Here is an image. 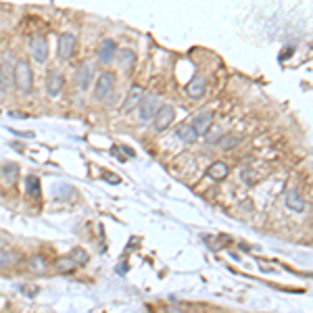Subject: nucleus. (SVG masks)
Wrapping results in <instances>:
<instances>
[{
  "mask_svg": "<svg viewBox=\"0 0 313 313\" xmlns=\"http://www.w3.org/2000/svg\"><path fill=\"white\" fill-rule=\"evenodd\" d=\"M240 142V136H230V138H221V146L224 148H232Z\"/></svg>",
  "mask_w": 313,
  "mask_h": 313,
  "instance_id": "nucleus-25",
  "label": "nucleus"
},
{
  "mask_svg": "<svg viewBox=\"0 0 313 313\" xmlns=\"http://www.w3.org/2000/svg\"><path fill=\"white\" fill-rule=\"evenodd\" d=\"M63 86H65V77L59 69H50L48 75H46V94L50 98H57L63 92Z\"/></svg>",
  "mask_w": 313,
  "mask_h": 313,
  "instance_id": "nucleus-6",
  "label": "nucleus"
},
{
  "mask_svg": "<svg viewBox=\"0 0 313 313\" xmlns=\"http://www.w3.org/2000/svg\"><path fill=\"white\" fill-rule=\"evenodd\" d=\"M92 77H94V67L90 65V63L82 65V67L77 69V88L82 90V92H86L88 86L92 84Z\"/></svg>",
  "mask_w": 313,
  "mask_h": 313,
  "instance_id": "nucleus-12",
  "label": "nucleus"
},
{
  "mask_svg": "<svg viewBox=\"0 0 313 313\" xmlns=\"http://www.w3.org/2000/svg\"><path fill=\"white\" fill-rule=\"evenodd\" d=\"M13 263V253H8V250H0V269H4Z\"/></svg>",
  "mask_w": 313,
  "mask_h": 313,
  "instance_id": "nucleus-24",
  "label": "nucleus"
},
{
  "mask_svg": "<svg viewBox=\"0 0 313 313\" xmlns=\"http://www.w3.org/2000/svg\"><path fill=\"white\" fill-rule=\"evenodd\" d=\"M53 194L55 196H61V198H69L73 194V188L67 186V184H59L57 188H53Z\"/></svg>",
  "mask_w": 313,
  "mask_h": 313,
  "instance_id": "nucleus-23",
  "label": "nucleus"
},
{
  "mask_svg": "<svg viewBox=\"0 0 313 313\" xmlns=\"http://www.w3.org/2000/svg\"><path fill=\"white\" fill-rule=\"evenodd\" d=\"M113 88H115V73H111V71L100 73L98 79H96V86H94V96L98 100H103V98L111 96Z\"/></svg>",
  "mask_w": 313,
  "mask_h": 313,
  "instance_id": "nucleus-4",
  "label": "nucleus"
},
{
  "mask_svg": "<svg viewBox=\"0 0 313 313\" xmlns=\"http://www.w3.org/2000/svg\"><path fill=\"white\" fill-rule=\"evenodd\" d=\"M117 274H125V265H119L117 267Z\"/></svg>",
  "mask_w": 313,
  "mask_h": 313,
  "instance_id": "nucleus-29",
  "label": "nucleus"
},
{
  "mask_svg": "<svg viewBox=\"0 0 313 313\" xmlns=\"http://www.w3.org/2000/svg\"><path fill=\"white\" fill-rule=\"evenodd\" d=\"M119 61H121V67L129 71V69H132V65H134V61H136V55L132 53V50H127V48H125V50H121Z\"/></svg>",
  "mask_w": 313,
  "mask_h": 313,
  "instance_id": "nucleus-22",
  "label": "nucleus"
},
{
  "mask_svg": "<svg viewBox=\"0 0 313 313\" xmlns=\"http://www.w3.org/2000/svg\"><path fill=\"white\" fill-rule=\"evenodd\" d=\"M75 263H73V261H71V257H59L57 261H55V269L59 271V274H73V271H75Z\"/></svg>",
  "mask_w": 313,
  "mask_h": 313,
  "instance_id": "nucleus-17",
  "label": "nucleus"
},
{
  "mask_svg": "<svg viewBox=\"0 0 313 313\" xmlns=\"http://www.w3.org/2000/svg\"><path fill=\"white\" fill-rule=\"evenodd\" d=\"M190 125H192V129H194L196 136H205L207 129L213 125V113H211L209 109L198 111V113H196L192 119H190Z\"/></svg>",
  "mask_w": 313,
  "mask_h": 313,
  "instance_id": "nucleus-7",
  "label": "nucleus"
},
{
  "mask_svg": "<svg viewBox=\"0 0 313 313\" xmlns=\"http://www.w3.org/2000/svg\"><path fill=\"white\" fill-rule=\"evenodd\" d=\"M144 98V88L142 86H132L129 88V92L125 96V103H124V111L127 113V111H132L134 107L140 105V100Z\"/></svg>",
  "mask_w": 313,
  "mask_h": 313,
  "instance_id": "nucleus-13",
  "label": "nucleus"
},
{
  "mask_svg": "<svg viewBox=\"0 0 313 313\" xmlns=\"http://www.w3.org/2000/svg\"><path fill=\"white\" fill-rule=\"evenodd\" d=\"M19 290L23 292V295H27V297H34L36 292H38V288L36 286H32V284H25V286H19Z\"/></svg>",
  "mask_w": 313,
  "mask_h": 313,
  "instance_id": "nucleus-26",
  "label": "nucleus"
},
{
  "mask_svg": "<svg viewBox=\"0 0 313 313\" xmlns=\"http://www.w3.org/2000/svg\"><path fill=\"white\" fill-rule=\"evenodd\" d=\"M29 50H32V59L38 65H44L48 61V40L42 34H36L29 42Z\"/></svg>",
  "mask_w": 313,
  "mask_h": 313,
  "instance_id": "nucleus-2",
  "label": "nucleus"
},
{
  "mask_svg": "<svg viewBox=\"0 0 313 313\" xmlns=\"http://www.w3.org/2000/svg\"><path fill=\"white\" fill-rule=\"evenodd\" d=\"M69 257H71V261H73L75 265H86V263H88V253H86L82 247H75Z\"/></svg>",
  "mask_w": 313,
  "mask_h": 313,
  "instance_id": "nucleus-21",
  "label": "nucleus"
},
{
  "mask_svg": "<svg viewBox=\"0 0 313 313\" xmlns=\"http://www.w3.org/2000/svg\"><path fill=\"white\" fill-rule=\"evenodd\" d=\"M27 269L32 271V274H46L48 263H46V259L42 255H34V257H29V261H27Z\"/></svg>",
  "mask_w": 313,
  "mask_h": 313,
  "instance_id": "nucleus-16",
  "label": "nucleus"
},
{
  "mask_svg": "<svg viewBox=\"0 0 313 313\" xmlns=\"http://www.w3.org/2000/svg\"><path fill=\"white\" fill-rule=\"evenodd\" d=\"M284 205L290 209V211H297V213H303V211L307 209V203H305V198L301 196V192L297 188H290L286 196H284Z\"/></svg>",
  "mask_w": 313,
  "mask_h": 313,
  "instance_id": "nucleus-10",
  "label": "nucleus"
},
{
  "mask_svg": "<svg viewBox=\"0 0 313 313\" xmlns=\"http://www.w3.org/2000/svg\"><path fill=\"white\" fill-rule=\"evenodd\" d=\"M25 190L29 196H40V180L36 176H27L25 180Z\"/></svg>",
  "mask_w": 313,
  "mask_h": 313,
  "instance_id": "nucleus-20",
  "label": "nucleus"
},
{
  "mask_svg": "<svg viewBox=\"0 0 313 313\" xmlns=\"http://www.w3.org/2000/svg\"><path fill=\"white\" fill-rule=\"evenodd\" d=\"M103 178H105L107 182H111V184H119V182H121V178H117V176H113V174H103Z\"/></svg>",
  "mask_w": 313,
  "mask_h": 313,
  "instance_id": "nucleus-27",
  "label": "nucleus"
},
{
  "mask_svg": "<svg viewBox=\"0 0 313 313\" xmlns=\"http://www.w3.org/2000/svg\"><path fill=\"white\" fill-rule=\"evenodd\" d=\"M157 109H159L157 96H155V94L144 96L142 100H140V105H138V117H140V121H142V124H148V121L155 117Z\"/></svg>",
  "mask_w": 313,
  "mask_h": 313,
  "instance_id": "nucleus-5",
  "label": "nucleus"
},
{
  "mask_svg": "<svg viewBox=\"0 0 313 313\" xmlns=\"http://www.w3.org/2000/svg\"><path fill=\"white\" fill-rule=\"evenodd\" d=\"M205 142L207 144H219L221 142V138H224V132H221V127L219 125H211L207 132H205Z\"/></svg>",
  "mask_w": 313,
  "mask_h": 313,
  "instance_id": "nucleus-18",
  "label": "nucleus"
},
{
  "mask_svg": "<svg viewBox=\"0 0 313 313\" xmlns=\"http://www.w3.org/2000/svg\"><path fill=\"white\" fill-rule=\"evenodd\" d=\"M176 136L182 140V142H188V144H192L194 140L198 138V136L194 134L192 125H190L188 121H186V124H180V125H178V129H176Z\"/></svg>",
  "mask_w": 313,
  "mask_h": 313,
  "instance_id": "nucleus-15",
  "label": "nucleus"
},
{
  "mask_svg": "<svg viewBox=\"0 0 313 313\" xmlns=\"http://www.w3.org/2000/svg\"><path fill=\"white\" fill-rule=\"evenodd\" d=\"M75 53V34L65 32L59 36V59L61 61H69Z\"/></svg>",
  "mask_w": 313,
  "mask_h": 313,
  "instance_id": "nucleus-8",
  "label": "nucleus"
},
{
  "mask_svg": "<svg viewBox=\"0 0 313 313\" xmlns=\"http://www.w3.org/2000/svg\"><path fill=\"white\" fill-rule=\"evenodd\" d=\"M205 92H207V79L203 75H194L188 82V86H186V94H188V98H192V100L203 98Z\"/></svg>",
  "mask_w": 313,
  "mask_h": 313,
  "instance_id": "nucleus-9",
  "label": "nucleus"
},
{
  "mask_svg": "<svg viewBox=\"0 0 313 313\" xmlns=\"http://www.w3.org/2000/svg\"><path fill=\"white\" fill-rule=\"evenodd\" d=\"M228 174H230V167H228V163H224V161H215V163H211L209 169H207V176L211 180H215V182L226 180Z\"/></svg>",
  "mask_w": 313,
  "mask_h": 313,
  "instance_id": "nucleus-14",
  "label": "nucleus"
},
{
  "mask_svg": "<svg viewBox=\"0 0 313 313\" xmlns=\"http://www.w3.org/2000/svg\"><path fill=\"white\" fill-rule=\"evenodd\" d=\"M115 53H117V44L113 40H105L103 44L98 48V63L100 65H109L111 61L115 59Z\"/></svg>",
  "mask_w": 313,
  "mask_h": 313,
  "instance_id": "nucleus-11",
  "label": "nucleus"
},
{
  "mask_svg": "<svg viewBox=\"0 0 313 313\" xmlns=\"http://www.w3.org/2000/svg\"><path fill=\"white\" fill-rule=\"evenodd\" d=\"M17 176H19V165L17 163H6L2 167V180L6 182V184H15Z\"/></svg>",
  "mask_w": 313,
  "mask_h": 313,
  "instance_id": "nucleus-19",
  "label": "nucleus"
},
{
  "mask_svg": "<svg viewBox=\"0 0 313 313\" xmlns=\"http://www.w3.org/2000/svg\"><path fill=\"white\" fill-rule=\"evenodd\" d=\"M13 82L19 92H32V84H34V75H32V67H29L27 61H17L15 69H13Z\"/></svg>",
  "mask_w": 313,
  "mask_h": 313,
  "instance_id": "nucleus-1",
  "label": "nucleus"
},
{
  "mask_svg": "<svg viewBox=\"0 0 313 313\" xmlns=\"http://www.w3.org/2000/svg\"><path fill=\"white\" fill-rule=\"evenodd\" d=\"M124 153H127V157H134V150L127 148V146H124Z\"/></svg>",
  "mask_w": 313,
  "mask_h": 313,
  "instance_id": "nucleus-28",
  "label": "nucleus"
},
{
  "mask_svg": "<svg viewBox=\"0 0 313 313\" xmlns=\"http://www.w3.org/2000/svg\"><path fill=\"white\" fill-rule=\"evenodd\" d=\"M174 119H176V111L171 105H163V107H159L157 109V113L153 117V124H155V129L157 132H165V129L174 124Z\"/></svg>",
  "mask_w": 313,
  "mask_h": 313,
  "instance_id": "nucleus-3",
  "label": "nucleus"
}]
</instances>
